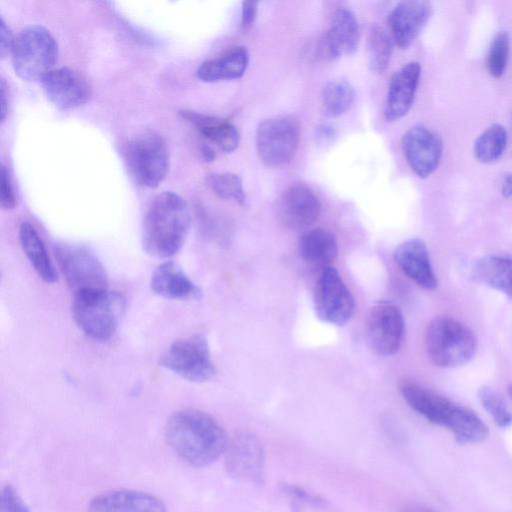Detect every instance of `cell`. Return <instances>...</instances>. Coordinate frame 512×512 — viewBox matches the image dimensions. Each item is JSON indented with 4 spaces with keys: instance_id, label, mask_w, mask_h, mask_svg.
Here are the masks:
<instances>
[{
    "instance_id": "cell-1",
    "label": "cell",
    "mask_w": 512,
    "mask_h": 512,
    "mask_svg": "<svg viewBox=\"0 0 512 512\" xmlns=\"http://www.w3.org/2000/svg\"><path fill=\"white\" fill-rule=\"evenodd\" d=\"M165 436L178 457L194 467L212 464L226 452L229 444L222 426L196 409L175 412L167 421Z\"/></svg>"
},
{
    "instance_id": "cell-2",
    "label": "cell",
    "mask_w": 512,
    "mask_h": 512,
    "mask_svg": "<svg viewBox=\"0 0 512 512\" xmlns=\"http://www.w3.org/2000/svg\"><path fill=\"white\" fill-rule=\"evenodd\" d=\"M191 224L188 204L178 194L165 191L151 202L143 221L142 245L152 257L168 259L183 247Z\"/></svg>"
},
{
    "instance_id": "cell-3",
    "label": "cell",
    "mask_w": 512,
    "mask_h": 512,
    "mask_svg": "<svg viewBox=\"0 0 512 512\" xmlns=\"http://www.w3.org/2000/svg\"><path fill=\"white\" fill-rule=\"evenodd\" d=\"M124 307V298L108 288L84 290L74 293L71 312L86 336L106 341L115 333Z\"/></svg>"
},
{
    "instance_id": "cell-4",
    "label": "cell",
    "mask_w": 512,
    "mask_h": 512,
    "mask_svg": "<svg viewBox=\"0 0 512 512\" xmlns=\"http://www.w3.org/2000/svg\"><path fill=\"white\" fill-rule=\"evenodd\" d=\"M425 347L430 360L440 367H457L470 361L477 349V339L465 324L451 317H437L425 333Z\"/></svg>"
},
{
    "instance_id": "cell-5",
    "label": "cell",
    "mask_w": 512,
    "mask_h": 512,
    "mask_svg": "<svg viewBox=\"0 0 512 512\" xmlns=\"http://www.w3.org/2000/svg\"><path fill=\"white\" fill-rule=\"evenodd\" d=\"M15 73L23 80H41L57 61L58 45L45 27L31 25L15 37L12 51Z\"/></svg>"
},
{
    "instance_id": "cell-6",
    "label": "cell",
    "mask_w": 512,
    "mask_h": 512,
    "mask_svg": "<svg viewBox=\"0 0 512 512\" xmlns=\"http://www.w3.org/2000/svg\"><path fill=\"white\" fill-rule=\"evenodd\" d=\"M123 156L130 175L143 187H158L168 173L167 144L155 131H144L131 138L124 147Z\"/></svg>"
},
{
    "instance_id": "cell-7",
    "label": "cell",
    "mask_w": 512,
    "mask_h": 512,
    "mask_svg": "<svg viewBox=\"0 0 512 512\" xmlns=\"http://www.w3.org/2000/svg\"><path fill=\"white\" fill-rule=\"evenodd\" d=\"M159 364L190 382L210 380L216 370L207 338L193 334L175 340L162 355Z\"/></svg>"
},
{
    "instance_id": "cell-8",
    "label": "cell",
    "mask_w": 512,
    "mask_h": 512,
    "mask_svg": "<svg viewBox=\"0 0 512 512\" xmlns=\"http://www.w3.org/2000/svg\"><path fill=\"white\" fill-rule=\"evenodd\" d=\"M54 254L61 273L74 293L108 288L106 269L88 248L58 243L54 247Z\"/></svg>"
},
{
    "instance_id": "cell-9",
    "label": "cell",
    "mask_w": 512,
    "mask_h": 512,
    "mask_svg": "<svg viewBox=\"0 0 512 512\" xmlns=\"http://www.w3.org/2000/svg\"><path fill=\"white\" fill-rule=\"evenodd\" d=\"M299 139L300 124L295 117L283 115L266 119L257 129L258 155L269 167L286 165L294 157Z\"/></svg>"
},
{
    "instance_id": "cell-10",
    "label": "cell",
    "mask_w": 512,
    "mask_h": 512,
    "mask_svg": "<svg viewBox=\"0 0 512 512\" xmlns=\"http://www.w3.org/2000/svg\"><path fill=\"white\" fill-rule=\"evenodd\" d=\"M317 317L329 324L343 326L355 312L354 298L339 272L332 266L319 274L313 295Z\"/></svg>"
},
{
    "instance_id": "cell-11",
    "label": "cell",
    "mask_w": 512,
    "mask_h": 512,
    "mask_svg": "<svg viewBox=\"0 0 512 512\" xmlns=\"http://www.w3.org/2000/svg\"><path fill=\"white\" fill-rule=\"evenodd\" d=\"M405 323L401 310L388 301L373 304L365 318L364 334L369 348L381 356L395 354L401 347Z\"/></svg>"
},
{
    "instance_id": "cell-12",
    "label": "cell",
    "mask_w": 512,
    "mask_h": 512,
    "mask_svg": "<svg viewBox=\"0 0 512 512\" xmlns=\"http://www.w3.org/2000/svg\"><path fill=\"white\" fill-rule=\"evenodd\" d=\"M225 455L226 470L233 479L256 485L263 482L264 447L254 434L238 433L229 441Z\"/></svg>"
},
{
    "instance_id": "cell-13",
    "label": "cell",
    "mask_w": 512,
    "mask_h": 512,
    "mask_svg": "<svg viewBox=\"0 0 512 512\" xmlns=\"http://www.w3.org/2000/svg\"><path fill=\"white\" fill-rule=\"evenodd\" d=\"M41 84L48 100L60 109L82 106L92 95L87 79L69 67L52 69L41 79Z\"/></svg>"
},
{
    "instance_id": "cell-14",
    "label": "cell",
    "mask_w": 512,
    "mask_h": 512,
    "mask_svg": "<svg viewBox=\"0 0 512 512\" xmlns=\"http://www.w3.org/2000/svg\"><path fill=\"white\" fill-rule=\"evenodd\" d=\"M321 203L314 191L304 184L289 186L276 203L278 221L286 228L298 230L315 223Z\"/></svg>"
},
{
    "instance_id": "cell-15",
    "label": "cell",
    "mask_w": 512,
    "mask_h": 512,
    "mask_svg": "<svg viewBox=\"0 0 512 512\" xmlns=\"http://www.w3.org/2000/svg\"><path fill=\"white\" fill-rule=\"evenodd\" d=\"M405 159L420 178H426L437 168L442 155L439 136L423 125L411 127L402 138Z\"/></svg>"
},
{
    "instance_id": "cell-16",
    "label": "cell",
    "mask_w": 512,
    "mask_h": 512,
    "mask_svg": "<svg viewBox=\"0 0 512 512\" xmlns=\"http://www.w3.org/2000/svg\"><path fill=\"white\" fill-rule=\"evenodd\" d=\"M400 393L407 404L431 423L451 429L461 405L420 384L402 382Z\"/></svg>"
},
{
    "instance_id": "cell-17",
    "label": "cell",
    "mask_w": 512,
    "mask_h": 512,
    "mask_svg": "<svg viewBox=\"0 0 512 512\" xmlns=\"http://www.w3.org/2000/svg\"><path fill=\"white\" fill-rule=\"evenodd\" d=\"M360 42V27L355 14L345 8L336 10L328 30L318 43V55L324 60H334L354 53Z\"/></svg>"
},
{
    "instance_id": "cell-18",
    "label": "cell",
    "mask_w": 512,
    "mask_h": 512,
    "mask_svg": "<svg viewBox=\"0 0 512 512\" xmlns=\"http://www.w3.org/2000/svg\"><path fill=\"white\" fill-rule=\"evenodd\" d=\"M421 66L418 62H409L392 76L386 102L384 116L388 121L403 117L410 110L419 83Z\"/></svg>"
},
{
    "instance_id": "cell-19",
    "label": "cell",
    "mask_w": 512,
    "mask_h": 512,
    "mask_svg": "<svg viewBox=\"0 0 512 512\" xmlns=\"http://www.w3.org/2000/svg\"><path fill=\"white\" fill-rule=\"evenodd\" d=\"M394 260L402 272L418 286L426 290L437 287L429 253L421 239L413 238L399 244L394 251Z\"/></svg>"
},
{
    "instance_id": "cell-20",
    "label": "cell",
    "mask_w": 512,
    "mask_h": 512,
    "mask_svg": "<svg viewBox=\"0 0 512 512\" xmlns=\"http://www.w3.org/2000/svg\"><path fill=\"white\" fill-rule=\"evenodd\" d=\"M430 15V6L424 1H404L390 12L388 26L397 46L406 48L417 37Z\"/></svg>"
},
{
    "instance_id": "cell-21",
    "label": "cell",
    "mask_w": 512,
    "mask_h": 512,
    "mask_svg": "<svg viewBox=\"0 0 512 512\" xmlns=\"http://www.w3.org/2000/svg\"><path fill=\"white\" fill-rule=\"evenodd\" d=\"M150 288L154 294L169 300H193L201 294L199 287L172 260H166L155 268Z\"/></svg>"
},
{
    "instance_id": "cell-22",
    "label": "cell",
    "mask_w": 512,
    "mask_h": 512,
    "mask_svg": "<svg viewBox=\"0 0 512 512\" xmlns=\"http://www.w3.org/2000/svg\"><path fill=\"white\" fill-rule=\"evenodd\" d=\"M88 512H167L157 497L138 491H111L89 503Z\"/></svg>"
},
{
    "instance_id": "cell-23",
    "label": "cell",
    "mask_w": 512,
    "mask_h": 512,
    "mask_svg": "<svg viewBox=\"0 0 512 512\" xmlns=\"http://www.w3.org/2000/svg\"><path fill=\"white\" fill-rule=\"evenodd\" d=\"M249 63V54L245 47H234L223 54L204 61L196 75L203 82H216L241 78Z\"/></svg>"
},
{
    "instance_id": "cell-24",
    "label": "cell",
    "mask_w": 512,
    "mask_h": 512,
    "mask_svg": "<svg viewBox=\"0 0 512 512\" xmlns=\"http://www.w3.org/2000/svg\"><path fill=\"white\" fill-rule=\"evenodd\" d=\"M180 114L223 152H233L238 147L239 132L230 121L193 110H183Z\"/></svg>"
},
{
    "instance_id": "cell-25",
    "label": "cell",
    "mask_w": 512,
    "mask_h": 512,
    "mask_svg": "<svg viewBox=\"0 0 512 512\" xmlns=\"http://www.w3.org/2000/svg\"><path fill=\"white\" fill-rule=\"evenodd\" d=\"M19 241L25 256L39 278L49 284L56 282L58 279L56 268L33 224L28 221L21 223Z\"/></svg>"
},
{
    "instance_id": "cell-26",
    "label": "cell",
    "mask_w": 512,
    "mask_h": 512,
    "mask_svg": "<svg viewBox=\"0 0 512 512\" xmlns=\"http://www.w3.org/2000/svg\"><path fill=\"white\" fill-rule=\"evenodd\" d=\"M298 249L306 263L328 267L338 256V241L331 231L319 227L301 236Z\"/></svg>"
},
{
    "instance_id": "cell-27",
    "label": "cell",
    "mask_w": 512,
    "mask_h": 512,
    "mask_svg": "<svg viewBox=\"0 0 512 512\" xmlns=\"http://www.w3.org/2000/svg\"><path fill=\"white\" fill-rule=\"evenodd\" d=\"M475 278L512 298V258L489 255L478 261Z\"/></svg>"
},
{
    "instance_id": "cell-28",
    "label": "cell",
    "mask_w": 512,
    "mask_h": 512,
    "mask_svg": "<svg viewBox=\"0 0 512 512\" xmlns=\"http://www.w3.org/2000/svg\"><path fill=\"white\" fill-rule=\"evenodd\" d=\"M354 100L355 91L347 81H331L322 90V111L327 117H339L351 108Z\"/></svg>"
},
{
    "instance_id": "cell-29",
    "label": "cell",
    "mask_w": 512,
    "mask_h": 512,
    "mask_svg": "<svg viewBox=\"0 0 512 512\" xmlns=\"http://www.w3.org/2000/svg\"><path fill=\"white\" fill-rule=\"evenodd\" d=\"M506 144V129L502 125L494 124L478 136L474 144V153L479 161L490 163L501 157Z\"/></svg>"
},
{
    "instance_id": "cell-30",
    "label": "cell",
    "mask_w": 512,
    "mask_h": 512,
    "mask_svg": "<svg viewBox=\"0 0 512 512\" xmlns=\"http://www.w3.org/2000/svg\"><path fill=\"white\" fill-rule=\"evenodd\" d=\"M392 40L387 33L375 26L368 36V62L372 72L380 74L388 67L392 55Z\"/></svg>"
},
{
    "instance_id": "cell-31",
    "label": "cell",
    "mask_w": 512,
    "mask_h": 512,
    "mask_svg": "<svg viewBox=\"0 0 512 512\" xmlns=\"http://www.w3.org/2000/svg\"><path fill=\"white\" fill-rule=\"evenodd\" d=\"M208 187L219 197L231 199L240 205H245L247 197L241 178L231 172L212 173L206 178Z\"/></svg>"
},
{
    "instance_id": "cell-32",
    "label": "cell",
    "mask_w": 512,
    "mask_h": 512,
    "mask_svg": "<svg viewBox=\"0 0 512 512\" xmlns=\"http://www.w3.org/2000/svg\"><path fill=\"white\" fill-rule=\"evenodd\" d=\"M479 399L495 424L501 428H506L512 424V413L497 391L490 387H482L479 390Z\"/></svg>"
},
{
    "instance_id": "cell-33",
    "label": "cell",
    "mask_w": 512,
    "mask_h": 512,
    "mask_svg": "<svg viewBox=\"0 0 512 512\" xmlns=\"http://www.w3.org/2000/svg\"><path fill=\"white\" fill-rule=\"evenodd\" d=\"M510 38L505 31L499 32L493 39L488 53L487 67L490 74L500 77L506 68Z\"/></svg>"
},
{
    "instance_id": "cell-34",
    "label": "cell",
    "mask_w": 512,
    "mask_h": 512,
    "mask_svg": "<svg viewBox=\"0 0 512 512\" xmlns=\"http://www.w3.org/2000/svg\"><path fill=\"white\" fill-rule=\"evenodd\" d=\"M0 512H30L13 486L7 484L2 488Z\"/></svg>"
},
{
    "instance_id": "cell-35",
    "label": "cell",
    "mask_w": 512,
    "mask_h": 512,
    "mask_svg": "<svg viewBox=\"0 0 512 512\" xmlns=\"http://www.w3.org/2000/svg\"><path fill=\"white\" fill-rule=\"evenodd\" d=\"M1 196L0 202L2 208L6 210L13 209L16 205V195L14 192V188L12 185V181L9 175V172L5 165H2L1 168V188H0Z\"/></svg>"
},
{
    "instance_id": "cell-36",
    "label": "cell",
    "mask_w": 512,
    "mask_h": 512,
    "mask_svg": "<svg viewBox=\"0 0 512 512\" xmlns=\"http://www.w3.org/2000/svg\"><path fill=\"white\" fill-rule=\"evenodd\" d=\"M282 489L286 494L297 499L298 501H302L314 506L323 504V499L307 492L301 487L295 485H284Z\"/></svg>"
},
{
    "instance_id": "cell-37",
    "label": "cell",
    "mask_w": 512,
    "mask_h": 512,
    "mask_svg": "<svg viewBox=\"0 0 512 512\" xmlns=\"http://www.w3.org/2000/svg\"><path fill=\"white\" fill-rule=\"evenodd\" d=\"M314 137L317 145L321 147L329 146L335 140V128L330 124L322 123L316 127Z\"/></svg>"
},
{
    "instance_id": "cell-38",
    "label": "cell",
    "mask_w": 512,
    "mask_h": 512,
    "mask_svg": "<svg viewBox=\"0 0 512 512\" xmlns=\"http://www.w3.org/2000/svg\"><path fill=\"white\" fill-rule=\"evenodd\" d=\"M14 39L9 26L3 18L0 20V55L5 57L12 51Z\"/></svg>"
},
{
    "instance_id": "cell-39",
    "label": "cell",
    "mask_w": 512,
    "mask_h": 512,
    "mask_svg": "<svg viewBox=\"0 0 512 512\" xmlns=\"http://www.w3.org/2000/svg\"><path fill=\"white\" fill-rule=\"evenodd\" d=\"M258 2L245 1L242 3L241 25L244 30L249 29L256 18Z\"/></svg>"
},
{
    "instance_id": "cell-40",
    "label": "cell",
    "mask_w": 512,
    "mask_h": 512,
    "mask_svg": "<svg viewBox=\"0 0 512 512\" xmlns=\"http://www.w3.org/2000/svg\"><path fill=\"white\" fill-rule=\"evenodd\" d=\"M7 91H6V84H5V81L4 79L1 80V121L3 122L5 120V117H6V113H7V104L8 102L6 101V98H7Z\"/></svg>"
},
{
    "instance_id": "cell-41",
    "label": "cell",
    "mask_w": 512,
    "mask_h": 512,
    "mask_svg": "<svg viewBox=\"0 0 512 512\" xmlns=\"http://www.w3.org/2000/svg\"><path fill=\"white\" fill-rule=\"evenodd\" d=\"M502 194L505 197L512 196V174L505 175L502 182Z\"/></svg>"
},
{
    "instance_id": "cell-42",
    "label": "cell",
    "mask_w": 512,
    "mask_h": 512,
    "mask_svg": "<svg viewBox=\"0 0 512 512\" xmlns=\"http://www.w3.org/2000/svg\"><path fill=\"white\" fill-rule=\"evenodd\" d=\"M400 512H435V511H433L432 509H430L428 507L422 506V505L413 504V505L404 507Z\"/></svg>"
},
{
    "instance_id": "cell-43",
    "label": "cell",
    "mask_w": 512,
    "mask_h": 512,
    "mask_svg": "<svg viewBox=\"0 0 512 512\" xmlns=\"http://www.w3.org/2000/svg\"><path fill=\"white\" fill-rule=\"evenodd\" d=\"M201 152H202L203 158L206 161H213L214 160L215 153H214V151L209 146H203Z\"/></svg>"
},
{
    "instance_id": "cell-44",
    "label": "cell",
    "mask_w": 512,
    "mask_h": 512,
    "mask_svg": "<svg viewBox=\"0 0 512 512\" xmlns=\"http://www.w3.org/2000/svg\"><path fill=\"white\" fill-rule=\"evenodd\" d=\"M508 393H509V395H510V396H511V398H512V385H511V386H509V388H508Z\"/></svg>"
}]
</instances>
